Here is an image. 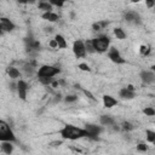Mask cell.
Wrapping results in <instances>:
<instances>
[{
    "label": "cell",
    "mask_w": 155,
    "mask_h": 155,
    "mask_svg": "<svg viewBox=\"0 0 155 155\" xmlns=\"http://www.w3.org/2000/svg\"><path fill=\"white\" fill-rule=\"evenodd\" d=\"M140 53L142 54H149L150 53V47L149 46H140Z\"/></svg>",
    "instance_id": "cell-26"
},
{
    "label": "cell",
    "mask_w": 155,
    "mask_h": 155,
    "mask_svg": "<svg viewBox=\"0 0 155 155\" xmlns=\"http://www.w3.org/2000/svg\"><path fill=\"white\" fill-rule=\"evenodd\" d=\"M125 18L126 21H130V22H139V16L136 12H127L125 15Z\"/></svg>",
    "instance_id": "cell-15"
},
{
    "label": "cell",
    "mask_w": 155,
    "mask_h": 155,
    "mask_svg": "<svg viewBox=\"0 0 155 155\" xmlns=\"http://www.w3.org/2000/svg\"><path fill=\"white\" fill-rule=\"evenodd\" d=\"M114 34H115L116 38L120 39V40H122V39L126 38V34H125V31H124L121 28H115V29H114Z\"/></svg>",
    "instance_id": "cell-20"
},
{
    "label": "cell",
    "mask_w": 155,
    "mask_h": 155,
    "mask_svg": "<svg viewBox=\"0 0 155 155\" xmlns=\"http://www.w3.org/2000/svg\"><path fill=\"white\" fill-rule=\"evenodd\" d=\"M137 149H138L139 151H147V150H148V147H147L145 144H143V143H139V144L137 145Z\"/></svg>",
    "instance_id": "cell-29"
},
{
    "label": "cell",
    "mask_w": 155,
    "mask_h": 155,
    "mask_svg": "<svg viewBox=\"0 0 155 155\" xmlns=\"http://www.w3.org/2000/svg\"><path fill=\"white\" fill-rule=\"evenodd\" d=\"M131 1H132V2H138L139 0H131Z\"/></svg>",
    "instance_id": "cell-38"
},
{
    "label": "cell",
    "mask_w": 155,
    "mask_h": 155,
    "mask_svg": "<svg viewBox=\"0 0 155 155\" xmlns=\"http://www.w3.org/2000/svg\"><path fill=\"white\" fill-rule=\"evenodd\" d=\"M39 8L40 10H45L47 12V11L51 10V4H48V2H40L39 4Z\"/></svg>",
    "instance_id": "cell-22"
},
{
    "label": "cell",
    "mask_w": 155,
    "mask_h": 155,
    "mask_svg": "<svg viewBox=\"0 0 155 155\" xmlns=\"http://www.w3.org/2000/svg\"><path fill=\"white\" fill-rule=\"evenodd\" d=\"M147 139L150 143H154L155 142V132L154 131H150V130H147Z\"/></svg>",
    "instance_id": "cell-21"
},
{
    "label": "cell",
    "mask_w": 155,
    "mask_h": 155,
    "mask_svg": "<svg viewBox=\"0 0 155 155\" xmlns=\"http://www.w3.org/2000/svg\"><path fill=\"white\" fill-rule=\"evenodd\" d=\"M140 78L144 82L147 84H151L154 82V79H155V75L151 73V71H142L140 73Z\"/></svg>",
    "instance_id": "cell-11"
},
{
    "label": "cell",
    "mask_w": 155,
    "mask_h": 155,
    "mask_svg": "<svg viewBox=\"0 0 155 155\" xmlns=\"http://www.w3.org/2000/svg\"><path fill=\"white\" fill-rule=\"evenodd\" d=\"M101 124L102 125H114V119L108 115H102L101 116Z\"/></svg>",
    "instance_id": "cell-19"
},
{
    "label": "cell",
    "mask_w": 155,
    "mask_h": 155,
    "mask_svg": "<svg viewBox=\"0 0 155 155\" xmlns=\"http://www.w3.org/2000/svg\"><path fill=\"white\" fill-rule=\"evenodd\" d=\"M39 81L44 85H48L52 82V78H39Z\"/></svg>",
    "instance_id": "cell-25"
},
{
    "label": "cell",
    "mask_w": 155,
    "mask_h": 155,
    "mask_svg": "<svg viewBox=\"0 0 155 155\" xmlns=\"http://www.w3.org/2000/svg\"><path fill=\"white\" fill-rule=\"evenodd\" d=\"M0 140H2V142H4V140L15 142V140H16V137H15L12 130H11L10 126H8L5 121H2V120H0Z\"/></svg>",
    "instance_id": "cell-2"
},
{
    "label": "cell",
    "mask_w": 155,
    "mask_h": 155,
    "mask_svg": "<svg viewBox=\"0 0 155 155\" xmlns=\"http://www.w3.org/2000/svg\"><path fill=\"white\" fill-rule=\"evenodd\" d=\"M27 88H28V86H27L25 81L19 80L18 84H17V91H18L19 98L23 99V101H25V97H27Z\"/></svg>",
    "instance_id": "cell-8"
},
{
    "label": "cell",
    "mask_w": 155,
    "mask_h": 155,
    "mask_svg": "<svg viewBox=\"0 0 155 155\" xmlns=\"http://www.w3.org/2000/svg\"><path fill=\"white\" fill-rule=\"evenodd\" d=\"M59 133H61L62 138L70 139V140H75V139L85 138V137H88L90 138V133L85 128H79V127L73 126V125H65L59 131Z\"/></svg>",
    "instance_id": "cell-1"
},
{
    "label": "cell",
    "mask_w": 155,
    "mask_h": 155,
    "mask_svg": "<svg viewBox=\"0 0 155 155\" xmlns=\"http://www.w3.org/2000/svg\"><path fill=\"white\" fill-rule=\"evenodd\" d=\"M120 97L124 98V99H132L134 97V92L133 91H130V90H127L125 87V88H122L120 91Z\"/></svg>",
    "instance_id": "cell-13"
},
{
    "label": "cell",
    "mask_w": 155,
    "mask_h": 155,
    "mask_svg": "<svg viewBox=\"0 0 155 155\" xmlns=\"http://www.w3.org/2000/svg\"><path fill=\"white\" fill-rule=\"evenodd\" d=\"M85 47H87V50H88L90 52H93V51H94V48H93V46H92V42H91V40L86 42V46H85Z\"/></svg>",
    "instance_id": "cell-31"
},
{
    "label": "cell",
    "mask_w": 155,
    "mask_h": 155,
    "mask_svg": "<svg viewBox=\"0 0 155 155\" xmlns=\"http://www.w3.org/2000/svg\"><path fill=\"white\" fill-rule=\"evenodd\" d=\"M1 149L2 151H5L6 154H11L13 151V147L11 145V143L8 140H4V144L1 145Z\"/></svg>",
    "instance_id": "cell-18"
},
{
    "label": "cell",
    "mask_w": 155,
    "mask_h": 155,
    "mask_svg": "<svg viewBox=\"0 0 155 155\" xmlns=\"http://www.w3.org/2000/svg\"><path fill=\"white\" fill-rule=\"evenodd\" d=\"M0 25H1V29L6 30V31H11V30L15 29V24H13L10 19H7V18H5V17L0 18Z\"/></svg>",
    "instance_id": "cell-9"
},
{
    "label": "cell",
    "mask_w": 155,
    "mask_h": 155,
    "mask_svg": "<svg viewBox=\"0 0 155 155\" xmlns=\"http://www.w3.org/2000/svg\"><path fill=\"white\" fill-rule=\"evenodd\" d=\"M6 71H7V74L10 75V78H12V79H17V78H19V71L16 69V68H13V67H8L7 69H6Z\"/></svg>",
    "instance_id": "cell-16"
},
{
    "label": "cell",
    "mask_w": 155,
    "mask_h": 155,
    "mask_svg": "<svg viewBox=\"0 0 155 155\" xmlns=\"http://www.w3.org/2000/svg\"><path fill=\"white\" fill-rule=\"evenodd\" d=\"M16 1H18V2H21V4H28V2L33 4V2H34V0H16Z\"/></svg>",
    "instance_id": "cell-35"
},
{
    "label": "cell",
    "mask_w": 155,
    "mask_h": 155,
    "mask_svg": "<svg viewBox=\"0 0 155 155\" xmlns=\"http://www.w3.org/2000/svg\"><path fill=\"white\" fill-rule=\"evenodd\" d=\"M50 46H51V47H58L56 40H51V41H50Z\"/></svg>",
    "instance_id": "cell-36"
},
{
    "label": "cell",
    "mask_w": 155,
    "mask_h": 155,
    "mask_svg": "<svg viewBox=\"0 0 155 155\" xmlns=\"http://www.w3.org/2000/svg\"><path fill=\"white\" fill-rule=\"evenodd\" d=\"M107 25H108V22H105V21H104V22H99V23H94V24H93V29H94V30H99L101 28L107 27Z\"/></svg>",
    "instance_id": "cell-23"
},
{
    "label": "cell",
    "mask_w": 155,
    "mask_h": 155,
    "mask_svg": "<svg viewBox=\"0 0 155 155\" xmlns=\"http://www.w3.org/2000/svg\"><path fill=\"white\" fill-rule=\"evenodd\" d=\"M25 44H27V48H28L29 51H31V50H39V48H40V42L33 40L31 38L25 39Z\"/></svg>",
    "instance_id": "cell-10"
},
{
    "label": "cell",
    "mask_w": 155,
    "mask_h": 155,
    "mask_svg": "<svg viewBox=\"0 0 155 155\" xmlns=\"http://www.w3.org/2000/svg\"><path fill=\"white\" fill-rule=\"evenodd\" d=\"M54 40H56V42H57V45H58V47H61V48H65L67 47V42H65V39L62 36V35H56V38H54Z\"/></svg>",
    "instance_id": "cell-17"
},
{
    "label": "cell",
    "mask_w": 155,
    "mask_h": 155,
    "mask_svg": "<svg viewBox=\"0 0 155 155\" xmlns=\"http://www.w3.org/2000/svg\"><path fill=\"white\" fill-rule=\"evenodd\" d=\"M50 1H51V4H53L56 6H63L67 0H50Z\"/></svg>",
    "instance_id": "cell-28"
},
{
    "label": "cell",
    "mask_w": 155,
    "mask_h": 155,
    "mask_svg": "<svg viewBox=\"0 0 155 155\" xmlns=\"http://www.w3.org/2000/svg\"><path fill=\"white\" fill-rule=\"evenodd\" d=\"M143 113H144L145 115H148V116H154V115H155V110H154L153 108H150V107L145 108V109L143 110Z\"/></svg>",
    "instance_id": "cell-24"
},
{
    "label": "cell",
    "mask_w": 155,
    "mask_h": 155,
    "mask_svg": "<svg viewBox=\"0 0 155 155\" xmlns=\"http://www.w3.org/2000/svg\"><path fill=\"white\" fill-rule=\"evenodd\" d=\"M103 103H104V107H105V108H111V107H114L115 104H117V101H116L114 97L105 94V96L103 97Z\"/></svg>",
    "instance_id": "cell-12"
},
{
    "label": "cell",
    "mask_w": 155,
    "mask_h": 155,
    "mask_svg": "<svg viewBox=\"0 0 155 155\" xmlns=\"http://www.w3.org/2000/svg\"><path fill=\"white\" fill-rule=\"evenodd\" d=\"M108 56H109V58L114 62V63H117V64H122V63H125V59L120 56V53H119V51L116 50V48H110V51H109V53H108Z\"/></svg>",
    "instance_id": "cell-7"
},
{
    "label": "cell",
    "mask_w": 155,
    "mask_h": 155,
    "mask_svg": "<svg viewBox=\"0 0 155 155\" xmlns=\"http://www.w3.org/2000/svg\"><path fill=\"white\" fill-rule=\"evenodd\" d=\"M58 73H59V69L56 68V67H52V65H42L39 69L38 75H39V78H52V76H54Z\"/></svg>",
    "instance_id": "cell-4"
},
{
    "label": "cell",
    "mask_w": 155,
    "mask_h": 155,
    "mask_svg": "<svg viewBox=\"0 0 155 155\" xmlns=\"http://www.w3.org/2000/svg\"><path fill=\"white\" fill-rule=\"evenodd\" d=\"M76 101V96H67L65 97V102H75Z\"/></svg>",
    "instance_id": "cell-32"
},
{
    "label": "cell",
    "mask_w": 155,
    "mask_h": 155,
    "mask_svg": "<svg viewBox=\"0 0 155 155\" xmlns=\"http://www.w3.org/2000/svg\"><path fill=\"white\" fill-rule=\"evenodd\" d=\"M122 127H124V130H127V131L133 130V125H132L131 122H127V121H125V122L122 124Z\"/></svg>",
    "instance_id": "cell-27"
},
{
    "label": "cell",
    "mask_w": 155,
    "mask_h": 155,
    "mask_svg": "<svg viewBox=\"0 0 155 155\" xmlns=\"http://www.w3.org/2000/svg\"><path fill=\"white\" fill-rule=\"evenodd\" d=\"M79 68H80L81 70H84V71H90V70H91V69H90V67H88L87 64H85V63L79 64Z\"/></svg>",
    "instance_id": "cell-30"
},
{
    "label": "cell",
    "mask_w": 155,
    "mask_h": 155,
    "mask_svg": "<svg viewBox=\"0 0 155 155\" xmlns=\"http://www.w3.org/2000/svg\"><path fill=\"white\" fill-rule=\"evenodd\" d=\"M145 2L148 5V7H153L154 4H155V0H145Z\"/></svg>",
    "instance_id": "cell-33"
},
{
    "label": "cell",
    "mask_w": 155,
    "mask_h": 155,
    "mask_svg": "<svg viewBox=\"0 0 155 155\" xmlns=\"http://www.w3.org/2000/svg\"><path fill=\"white\" fill-rule=\"evenodd\" d=\"M92 42V46L94 48V51L97 52H104L107 51V48L109 47V38L108 36H99V38H96L93 40H91Z\"/></svg>",
    "instance_id": "cell-3"
},
{
    "label": "cell",
    "mask_w": 155,
    "mask_h": 155,
    "mask_svg": "<svg viewBox=\"0 0 155 155\" xmlns=\"http://www.w3.org/2000/svg\"><path fill=\"white\" fill-rule=\"evenodd\" d=\"M85 130L90 133V138H92V139H97V136L102 131V128L99 126H96V125H92V124H87Z\"/></svg>",
    "instance_id": "cell-6"
},
{
    "label": "cell",
    "mask_w": 155,
    "mask_h": 155,
    "mask_svg": "<svg viewBox=\"0 0 155 155\" xmlns=\"http://www.w3.org/2000/svg\"><path fill=\"white\" fill-rule=\"evenodd\" d=\"M42 18L46 19V21H50V22H56V21L58 19V16H57L56 13L51 12V11H47V12H45V13L42 15Z\"/></svg>",
    "instance_id": "cell-14"
},
{
    "label": "cell",
    "mask_w": 155,
    "mask_h": 155,
    "mask_svg": "<svg viewBox=\"0 0 155 155\" xmlns=\"http://www.w3.org/2000/svg\"><path fill=\"white\" fill-rule=\"evenodd\" d=\"M73 52H74V54H75L76 58H81V57L85 56L86 47H85V45H84V42L81 40H76L74 42V45H73Z\"/></svg>",
    "instance_id": "cell-5"
},
{
    "label": "cell",
    "mask_w": 155,
    "mask_h": 155,
    "mask_svg": "<svg viewBox=\"0 0 155 155\" xmlns=\"http://www.w3.org/2000/svg\"><path fill=\"white\" fill-rule=\"evenodd\" d=\"M84 92H85V94H86V96H87V97H88V98H91V99H93V101H94V99H96V98H94V97H93V94H92V93H91V92H88V91H84Z\"/></svg>",
    "instance_id": "cell-34"
},
{
    "label": "cell",
    "mask_w": 155,
    "mask_h": 155,
    "mask_svg": "<svg viewBox=\"0 0 155 155\" xmlns=\"http://www.w3.org/2000/svg\"><path fill=\"white\" fill-rule=\"evenodd\" d=\"M126 88H127V90H130V91H133V86H132V85H128Z\"/></svg>",
    "instance_id": "cell-37"
}]
</instances>
